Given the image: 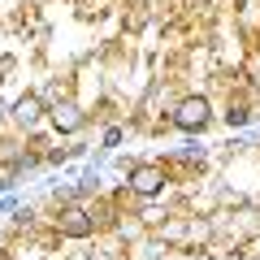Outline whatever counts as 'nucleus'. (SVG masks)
Returning a JSON list of instances; mask_svg holds the SVG:
<instances>
[{
  "instance_id": "f257e3e1",
  "label": "nucleus",
  "mask_w": 260,
  "mask_h": 260,
  "mask_svg": "<svg viewBox=\"0 0 260 260\" xmlns=\"http://www.w3.org/2000/svg\"><path fill=\"white\" fill-rule=\"evenodd\" d=\"M174 121L182 130H200L208 121V100H200V95H191V100H182L178 104V113H174Z\"/></svg>"
},
{
  "instance_id": "f03ea898",
  "label": "nucleus",
  "mask_w": 260,
  "mask_h": 260,
  "mask_svg": "<svg viewBox=\"0 0 260 260\" xmlns=\"http://www.w3.org/2000/svg\"><path fill=\"white\" fill-rule=\"evenodd\" d=\"M160 182H165V174H160L156 165H143V169H135V174H130V186H135L139 195H156Z\"/></svg>"
},
{
  "instance_id": "7ed1b4c3",
  "label": "nucleus",
  "mask_w": 260,
  "mask_h": 260,
  "mask_svg": "<svg viewBox=\"0 0 260 260\" xmlns=\"http://www.w3.org/2000/svg\"><path fill=\"white\" fill-rule=\"evenodd\" d=\"M39 113H44V109H39V100H35V95H22V100L13 104V117H18L22 126H35V121H39Z\"/></svg>"
},
{
  "instance_id": "20e7f679",
  "label": "nucleus",
  "mask_w": 260,
  "mask_h": 260,
  "mask_svg": "<svg viewBox=\"0 0 260 260\" xmlns=\"http://www.w3.org/2000/svg\"><path fill=\"white\" fill-rule=\"evenodd\" d=\"M52 121H56L61 130H78V126H83V113H78L74 104H56V109H52Z\"/></svg>"
},
{
  "instance_id": "39448f33",
  "label": "nucleus",
  "mask_w": 260,
  "mask_h": 260,
  "mask_svg": "<svg viewBox=\"0 0 260 260\" xmlns=\"http://www.w3.org/2000/svg\"><path fill=\"white\" fill-rule=\"evenodd\" d=\"M65 234H74V239H83V234H91V221H87V213H78V208H70V213H65Z\"/></svg>"
},
{
  "instance_id": "423d86ee",
  "label": "nucleus",
  "mask_w": 260,
  "mask_h": 260,
  "mask_svg": "<svg viewBox=\"0 0 260 260\" xmlns=\"http://www.w3.org/2000/svg\"><path fill=\"white\" fill-rule=\"evenodd\" d=\"M0 117H5V104H0Z\"/></svg>"
}]
</instances>
